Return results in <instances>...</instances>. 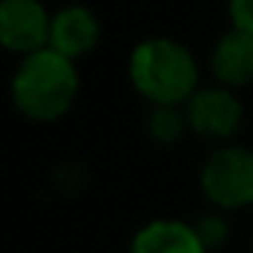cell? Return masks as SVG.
Here are the masks:
<instances>
[{"mask_svg": "<svg viewBox=\"0 0 253 253\" xmlns=\"http://www.w3.org/2000/svg\"><path fill=\"white\" fill-rule=\"evenodd\" d=\"M231 25L253 36V0H229Z\"/></svg>", "mask_w": 253, "mask_h": 253, "instance_id": "10", "label": "cell"}, {"mask_svg": "<svg viewBox=\"0 0 253 253\" xmlns=\"http://www.w3.org/2000/svg\"><path fill=\"white\" fill-rule=\"evenodd\" d=\"M52 17L39 0H3L0 3V41L11 52L33 55L49 46Z\"/></svg>", "mask_w": 253, "mask_h": 253, "instance_id": "4", "label": "cell"}, {"mask_svg": "<svg viewBox=\"0 0 253 253\" xmlns=\"http://www.w3.org/2000/svg\"><path fill=\"white\" fill-rule=\"evenodd\" d=\"M196 231H199V237L204 240V245H215V242H223L226 240V223L223 220H218L212 215V218H204L202 223L196 226Z\"/></svg>", "mask_w": 253, "mask_h": 253, "instance_id": "11", "label": "cell"}, {"mask_svg": "<svg viewBox=\"0 0 253 253\" xmlns=\"http://www.w3.org/2000/svg\"><path fill=\"white\" fill-rule=\"evenodd\" d=\"M77 90L79 74L74 60L49 46L25 55L11 79L14 106L39 123H52L66 115L77 98Z\"/></svg>", "mask_w": 253, "mask_h": 253, "instance_id": "1", "label": "cell"}, {"mask_svg": "<svg viewBox=\"0 0 253 253\" xmlns=\"http://www.w3.org/2000/svg\"><path fill=\"white\" fill-rule=\"evenodd\" d=\"M131 253H207V245L196 226L182 220H153L136 231Z\"/></svg>", "mask_w": 253, "mask_h": 253, "instance_id": "8", "label": "cell"}, {"mask_svg": "<svg viewBox=\"0 0 253 253\" xmlns=\"http://www.w3.org/2000/svg\"><path fill=\"white\" fill-rule=\"evenodd\" d=\"M98 19L90 8L84 6H66L52 17V30H49V49L60 52L68 60L87 55L98 44Z\"/></svg>", "mask_w": 253, "mask_h": 253, "instance_id": "6", "label": "cell"}, {"mask_svg": "<svg viewBox=\"0 0 253 253\" xmlns=\"http://www.w3.org/2000/svg\"><path fill=\"white\" fill-rule=\"evenodd\" d=\"M131 82L153 106H185L199 90V66L193 55L171 39H147L136 44L128 63Z\"/></svg>", "mask_w": 253, "mask_h": 253, "instance_id": "2", "label": "cell"}, {"mask_svg": "<svg viewBox=\"0 0 253 253\" xmlns=\"http://www.w3.org/2000/svg\"><path fill=\"white\" fill-rule=\"evenodd\" d=\"M188 126V115L185 106H155L153 115H150V136L161 144H169L174 139L182 136Z\"/></svg>", "mask_w": 253, "mask_h": 253, "instance_id": "9", "label": "cell"}, {"mask_svg": "<svg viewBox=\"0 0 253 253\" xmlns=\"http://www.w3.org/2000/svg\"><path fill=\"white\" fill-rule=\"evenodd\" d=\"M202 191L220 210L253 204V150L240 144L212 150L202 169Z\"/></svg>", "mask_w": 253, "mask_h": 253, "instance_id": "3", "label": "cell"}, {"mask_svg": "<svg viewBox=\"0 0 253 253\" xmlns=\"http://www.w3.org/2000/svg\"><path fill=\"white\" fill-rule=\"evenodd\" d=\"M210 66L220 87L237 90L253 82V36L240 28L226 30L215 44Z\"/></svg>", "mask_w": 253, "mask_h": 253, "instance_id": "7", "label": "cell"}, {"mask_svg": "<svg viewBox=\"0 0 253 253\" xmlns=\"http://www.w3.org/2000/svg\"><path fill=\"white\" fill-rule=\"evenodd\" d=\"M188 126L207 139H231L242 126V104L229 87H202L185 104Z\"/></svg>", "mask_w": 253, "mask_h": 253, "instance_id": "5", "label": "cell"}]
</instances>
